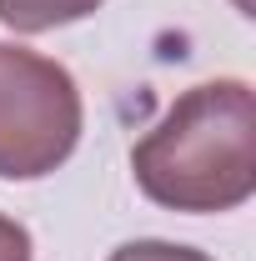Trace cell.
<instances>
[{
  "instance_id": "cell-1",
  "label": "cell",
  "mask_w": 256,
  "mask_h": 261,
  "mask_svg": "<svg viewBox=\"0 0 256 261\" xmlns=\"http://www.w3.org/2000/svg\"><path fill=\"white\" fill-rule=\"evenodd\" d=\"M136 186L166 211H236L256 191V100L246 81H201L131 151Z\"/></svg>"
},
{
  "instance_id": "cell-2",
  "label": "cell",
  "mask_w": 256,
  "mask_h": 261,
  "mask_svg": "<svg viewBox=\"0 0 256 261\" xmlns=\"http://www.w3.org/2000/svg\"><path fill=\"white\" fill-rule=\"evenodd\" d=\"M81 141L75 75L50 56L0 40V176L35 181L70 161Z\"/></svg>"
},
{
  "instance_id": "cell-3",
  "label": "cell",
  "mask_w": 256,
  "mask_h": 261,
  "mask_svg": "<svg viewBox=\"0 0 256 261\" xmlns=\"http://www.w3.org/2000/svg\"><path fill=\"white\" fill-rule=\"evenodd\" d=\"M96 5L106 0H0V25L20 35H40L56 25H70V20H86Z\"/></svg>"
},
{
  "instance_id": "cell-4",
  "label": "cell",
  "mask_w": 256,
  "mask_h": 261,
  "mask_svg": "<svg viewBox=\"0 0 256 261\" xmlns=\"http://www.w3.org/2000/svg\"><path fill=\"white\" fill-rule=\"evenodd\" d=\"M106 261H211V256L196 246H176V241H126Z\"/></svg>"
},
{
  "instance_id": "cell-5",
  "label": "cell",
  "mask_w": 256,
  "mask_h": 261,
  "mask_svg": "<svg viewBox=\"0 0 256 261\" xmlns=\"http://www.w3.org/2000/svg\"><path fill=\"white\" fill-rule=\"evenodd\" d=\"M0 261H31V231L0 211Z\"/></svg>"
}]
</instances>
